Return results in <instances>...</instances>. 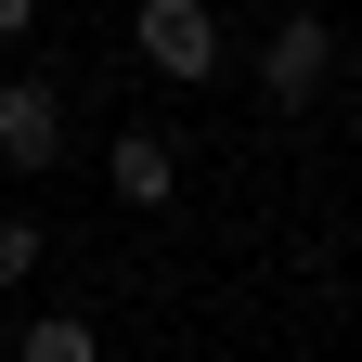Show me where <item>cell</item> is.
Segmentation results:
<instances>
[{
    "label": "cell",
    "instance_id": "obj_1",
    "mask_svg": "<svg viewBox=\"0 0 362 362\" xmlns=\"http://www.w3.org/2000/svg\"><path fill=\"white\" fill-rule=\"evenodd\" d=\"M143 65L156 78H207L220 65V13L207 0H143Z\"/></svg>",
    "mask_w": 362,
    "mask_h": 362
},
{
    "label": "cell",
    "instance_id": "obj_2",
    "mask_svg": "<svg viewBox=\"0 0 362 362\" xmlns=\"http://www.w3.org/2000/svg\"><path fill=\"white\" fill-rule=\"evenodd\" d=\"M65 156V104L39 78H0V168H52Z\"/></svg>",
    "mask_w": 362,
    "mask_h": 362
},
{
    "label": "cell",
    "instance_id": "obj_3",
    "mask_svg": "<svg viewBox=\"0 0 362 362\" xmlns=\"http://www.w3.org/2000/svg\"><path fill=\"white\" fill-rule=\"evenodd\" d=\"M324 52H337L324 13H285V26H272V52H259V90H272V104H310V90H324Z\"/></svg>",
    "mask_w": 362,
    "mask_h": 362
},
{
    "label": "cell",
    "instance_id": "obj_4",
    "mask_svg": "<svg viewBox=\"0 0 362 362\" xmlns=\"http://www.w3.org/2000/svg\"><path fill=\"white\" fill-rule=\"evenodd\" d=\"M104 181H117V207H168V194H181V156H168V129H117Z\"/></svg>",
    "mask_w": 362,
    "mask_h": 362
},
{
    "label": "cell",
    "instance_id": "obj_5",
    "mask_svg": "<svg viewBox=\"0 0 362 362\" xmlns=\"http://www.w3.org/2000/svg\"><path fill=\"white\" fill-rule=\"evenodd\" d=\"M26 362H104V337H90L78 310H39V324H26Z\"/></svg>",
    "mask_w": 362,
    "mask_h": 362
},
{
    "label": "cell",
    "instance_id": "obj_6",
    "mask_svg": "<svg viewBox=\"0 0 362 362\" xmlns=\"http://www.w3.org/2000/svg\"><path fill=\"white\" fill-rule=\"evenodd\" d=\"M39 272V220H0V285H26Z\"/></svg>",
    "mask_w": 362,
    "mask_h": 362
},
{
    "label": "cell",
    "instance_id": "obj_7",
    "mask_svg": "<svg viewBox=\"0 0 362 362\" xmlns=\"http://www.w3.org/2000/svg\"><path fill=\"white\" fill-rule=\"evenodd\" d=\"M26 13H39V0H0V39H26Z\"/></svg>",
    "mask_w": 362,
    "mask_h": 362
}]
</instances>
